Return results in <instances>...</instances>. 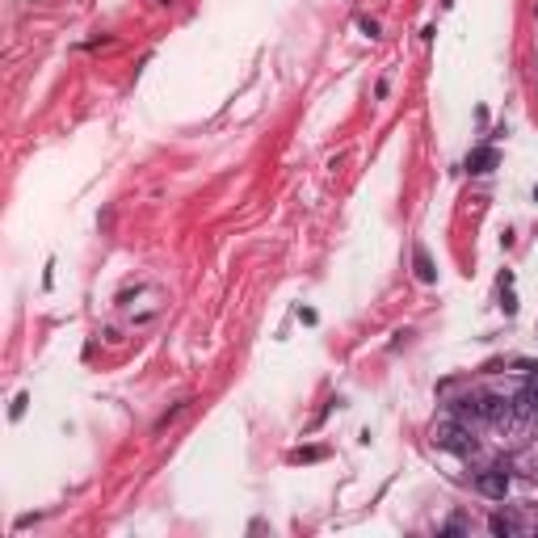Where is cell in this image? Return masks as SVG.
I'll return each instance as SVG.
<instances>
[{
  "instance_id": "cell-2",
  "label": "cell",
  "mask_w": 538,
  "mask_h": 538,
  "mask_svg": "<svg viewBox=\"0 0 538 538\" xmlns=\"http://www.w3.org/2000/svg\"><path fill=\"white\" fill-rule=\"evenodd\" d=\"M476 488H480L484 496H492V500H504V492H509V471H504V467L484 471V476L476 480Z\"/></svg>"
},
{
  "instance_id": "cell-9",
  "label": "cell",
  "mask_w": 538,
  "mask_h": 538,
  "mask_svg": "<svg viewBox=\"0 0 538 538\" xmlns=\"http://www.w3.org/2000/svg\"><path fill=\"white\" fill-rule=\"evenodd\" d=\"M534 198H538V189H534Z\"/></svg>"
},
{
  "instance_id": "cell-5",
  "label": "cell",
  "mask_w": 538,
  "mask_h": 538,
  "mask_svg": "<svg viewBox=\"0 0 538 538\" xmlns=\"http://www.w3.org/2000/svg\"><path fill=\"white\" fill-rule=\"evenodd\" d=\"M488 530H492V534H517L522 526H517V517H504V513H496V517L488 522Z\"/></svg>"
},
{
  "instance_id": "cell-4",
  "label": "cell",
  "mask_w": 538,
  "mask_h": 538,
  "mask_svg": "<svg viewBox=\"0 0 538 538\" xmlns=\"http://www.w3.org/2000/svg\"><path fill=\"white\" fill-rule=\"evenodd\" d=\"M417 278H421V282H433V278H437V269H433V261H429L425 248H417Z\"/></svg>"
},
{
  "instance_id": "cell-3",
  "label": "cell",
  "mask_w": 538,
  "mask_h": 538,
  "mask_svg": "<svg viewBox=\"0 0 538 538\" xmlns=\"http://www.w3.org/2000/svg\"><path fill=\"white\" fill-rule=\"evenodd\" d=\"M496 148H476V152H471L467 156V173H492V168H496Z\"/></svg>"
},
{
  "instance_id": "cell-1",
  "label": "cell",
  "mask_w": 538,
  "mask_h": 538,
  "mask_svg": "<svg viewBox=\"0 0 538 538\" xmlns=\"http://www.w3.org/2000/svg\"><path fill=\"white\" fill-rule=\"evenodd\" d=\"M433 442H437V450H454V454H471V450H476L471 433H467L463 425H454V421L437 425V429H433Z\"/></svg>"
},
{
  "instance_id": "cell-7",
  "label": "cell",
  "mask_w": 538,
  "mask_h": 538,
  "mask_svg": "<svg viewBox=\"0 0 538 538\" xmlns=\"http://www.w3.org/2000/svg\"><path fill=\"white\" fill-rule=\"evenodd\" d=\"M362 30L370 34V38H379V21H370V17H362Z\"/></svg>"
},
{
  "instance_id": "cell-8",
  "label": "cell",
  "mask_w": 538,
  "mask_h": 538,
  "mask_svg": "<svg viewBox=\"0 0 538 538\" xmlns=\"http://www.w3.org/2000/svg\"><path fill=\"white\" fill-rule=\"evenodd\" d=\"M530 391H534V395H538V379H534V383H530Z\"/></svg>"
},
{
  "instance_id": "cell-6",
  "label": "cell",
  "mask_w": 538,
  "mask_h": 538,
  "mask_svg": "<svg viewBox=\"0 0 538 538\" xmlns=\"http://www.w3.org/2000/svg\"><path fill=\"white\" fill-rule=\"evenodd\" d=\"M316 458H324L320 446H307V450H294V454H290V463H316Z\"/></svg>"
}]
</instances>
